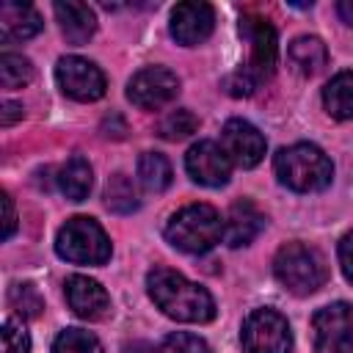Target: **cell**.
<instances>
[{"instance_id": "277c9868", "label": "cell", "mask_w": 353, "mask_h": 353, "mask_svg": "<svg viewBox=\"0 0 353 353\" xmlns=\"http://www.w3.org/2000/svg\"><path fill=\"white\" fill-rule=\"evenodd\" d=\"M276 281L292 295H312L325 284V259L317 248L306 243H287L273 256Z\"/></svg>"}, {"instance_id": "7402d4cb", "label": "cell", "mask_w": 353, "mask_h": 353, "mask_svg": "<svg viewBox=\"0 0 353 353\" xmlns=\"http://www.w3.org/2000/svg\"><path fill=\"white\" fill-rule=\"evenodd\" d=\"M138 179L146 190L160 193L171 185V163L160 152H143L138 157Z\"/></svg>"}, {"instance_id": "6da1fadb", "label": "cell", "mask_w": 353, "mask_h": 353, "mask_svg": "<svg viewBox=\"0 0 353 353\" xmlns=\"http://www.w3.org/2000/svg\"><path fill=\"white\" fill-rule=\"evenodd\" d=\"M146 290L154 306L179 323H210L215 317L212 295L196 281L171 268H154L146 276Z\"/></svg>"}, {"instance_id": "4fadbf2b", "label": "cell", "mask_w": 353, "mask_h": 353, "mask_svg": "<svg viewBox=\"0 0 353 353\" xmlns=\"http://www.w3.org/2000/svg\"><path fill=\"white\" fill-rule=\"evenodd\" d=\"M212 28H215V11L210 3L188 0L174 6L171 11V36L185 47H196L204 39H210Z\"/></svg>"}, {"instance_id": "2e32d148", "label": "cell", "mask_w": 353, "mask_h": 353, "mask_svg": "<svg viewBox=\"0 0 353 353\" xmlns=\"http://www.w3.org/2000/svg\"><path fill=\"white\" fill-rule=\"evenodd\" d=\"M41 30V17L28 3L6 0L0 3V39L3 41H25Z\"/></svg>"}, {"instance_id": "cb8c5ba5", "label": "cell", "mask_w": 353, "mask_h": 353, "mask_svg": "<svg viewBox=\"0 0 353 353\" xmlns=\"http://www.w3.org/2000/svg\"><path fill=\"white\" fill-rule=\"evenodd\" d=\"M52 353H102L99 339L83 328H66L55 336Z\"/></svg>"}, {"instance_id": "1f68e13d", "label": "cell", "mask_w": 353, "mask_h": 353, "mask_svg": "<svg viewBox=\"0 0 353 353\" xmlns=\"http://www.w3.org/2000/svg\"><path fill=\"white\" fill-rule=\"evenodd\" d=\"M121 353H157V350H154V345H149V342H130V345H124Z\"/></svg>"}, {"instance_id": "f546056e", "label": "cell", "mask_w": 353, "mask_h": 353, "mask_svg": "<svg viewBox=\"0 0 353 353\" xmlns=\"http://www.w3.org/2000/svg\"><path fill=\"white\" fill-rule=\"evenodd\" d=\"M3 210H6V221H3V237L8 240L17 229V212H14V201L8 193H3Z\"/></svg>"}, {"instance_id": "f1b7e54d", "label": "cell", "mask_w": 353, "mask_h": 353, "mask_svg": "<svg viewBox=\"0 0 353 353\" xmlns=\"http://www.w3.org/2000/svg\"><path fill=\"white\" fill-rule=\"evenodd\" d=\"M339 268H342L345 279L353 284V232H347L339 240Z\"/></svg>"}, {"instance_id": "d6a6232c", "label": "cell", "mask_w": 353, "mask_h": 353, "mask_svg": "<svg viewBox=\"0 0 353 353\" xmlns=\"http://www.w3.org/2000/svg\"><path fill=\"white\" fill-rule=\"evenodd\" d=\"M336 11H339V17H342L347 25H353V0H342V3L336 6Z\"/></svg>"}, {"instance_id": "ac0fdd59", "label": "cell", "mask_w": 353, "mask_h": 353, "mask_svg": "<svg viewBox=\"0 0 353 353\" xmlns=\"http://www.w3.org/2000/svg\"><path fill=\"white\" fill-rule=\"evenodd\" d=\"M91 185H94V171H91V165H88L85 157L74 154V157H69L61 165V171H58V188H61V193L69 201H83L91 193Z\"/></svg>"}, {"instance_id": "3957f363", "label": "cell", "mask_w": 353, "mask_h": 353, "mask_svg": "<svg viewBox=\"0 0 353 353\" xmlns=\"http://www.w3.org/2000/svg\"><path fill=\"white\" fill-rule=\"evenodd\" d=\"M165 240L185 254H207L223 240V218L210 204H188L168 218Z\"/></svg>"}, {"instance_id": "5bb4252c", "label": "cell", "mask_w": 353, "mask_h": 353, "mask_svg": "<svg viewBox=\"0 0 353 353\" xmlns=\"http://www.w3.org/2000/svg\"><path fill=\"white\" fill-rule=\"evenodd\" d=\"M66 301H69V309L83 320H105L110 314L108 290L88 276L66 279Z\"/></svg>"}, {"instance_id": "52a82bcc", "label": "cell", "mask_w": 353, "mask_h": 353, "mask_svg": "<svg viewBox=\"0 0 353 353\" xmlns=\"http://www.w3.org/2000/svg\"><path fill=\"white\" fill-rule=\"evenodd\" d=\"M314 353H353V303L336 301L314 312Z\"/></svg>"}, {"instance_id": "4dcf8cb0", "label": "cell", "mask_w": 353, "mask_h": 353, "mask_svg": "<svg viewBox=\"0 0 353 353\" xmlns=\"http://www.w3.org/2000/svg\"><path fill=\"white\" fill-rule=\"evenodd\" d=\"M17 119H22V105H17V102H3L0 124H3V127H11Z\"/></svg>"}, {"instance_id": "7a4b0ae2", "label": "cell", "mask_w": 353, "mask_h": 353, "mask_svg": "<svg viewBox=\"0 0 353 353\" xmlns=\"http://www.w3.org/2000/svg\"><path fill=\"white\" fill-rule=\"evenodd\" d=\"M273 168L279 182L295 193L323 190L331 185V176H334L331 160L314 143H292L279 149V154L273 157Z\"/></svg>"}, {"instance_id": "d4e9b609", "label": "cell", "mask_w": 353, "mask_h": 353, "mask_svg": "<svg viewBox=\"0 0 353 353\" xmlns=\"http://www.w3.org/2000/svg\"><path fill=\"white\" fill-rule=\"evenodd\" d=\"M196 127H199V119H196L188 108H176V110H171L168 116H163V121H160V135L168 138V141H182V138L193 135Z\"/></svg>"}, {"instance_id": "603a6c76", "label": "cell", "mask_w": 353, "mask_h": 353, "mask_svg": "<svg viewBox=\"0 0 353 353\" xmlns=\"http://www.w3.org/2000/svg\"><path fill=\"white\" fill-rule=\"evenodd\" d=\"M33 80V63L25 55L3 52L0 55V85L3 88H22Z\"/></svg>"}, {"instance_id": "e0dca14e", "label": "cell", "mask_w": 353, "mask_h": 353, "mask_svg": "<svg viewBox=\"0 0 353 353\" xmlns=\"http://www.w3.org/2000/svg\"><path fill=\"white\" fill-rule=\"evenodd\" d=\"M55 17L61 22V30L69 44H85L97 30V17L85 3H55Z\"/></svg>"}, {"instance_id": "9a60e30c", "label": "cell", "mask_w": 353, "mask_h": 353, "mask_svg": "<svg viewBox=\"0 0 353 353\" xmlns=\"http://www.w3.org/2000/svg\"><path fill=\"white\" fill-rule=\"evenodd\" d=\"M265 229V215L259 212V207L248 199H240L229 207L226 218H223V240L232 248L248 245L251 240L259 237V232Z\"/></svg>"}, {"instance_id": "30bf717a", "label": "cell", "mask_w": 353, "mask_h": 353, "mask_svg": "<svg viewBox=\"0 0 353 353\" xmlns=\"http://www.w3.org/2000/svg\"><path fill=\"white\" fill-rule=\"evenodd\" d=\"M240 33L248 39L251 55H248V66H243V72L254 80L262 83L265 77H270L273 66H276V55H279V39L276 30L268 19L262 17H243L240 22Z\"/></svg>"}, {"instance_id": "8fae6325", "label": "cell", "mask_w": 353, "mask_h": 353, "mask_svg": "<svg viewBox=\"0 0 353 353\" xmlns=\"http://www.w3.org/2000/svg\"><path fill=\"white\" fill-rule=\"evenodd\" d=\"M185 168L193 182L204 188H221L229 182L232 174V160L226 157L223 146L215 141H199L188 149L185 154Z\"/></svg>"}, {"instance_id": "4316f807", "label": "cell", "mask_w": 353, "mask_h": 353, "mask_svg": "<svg viewBox=\"0 0 353 353\" xmlns=\"http://www.w3.org/2000/svg\"><path fill=\"white\" fill-rule=\"evenodd\" d=\"M157 353H210V345L196 336V334H188V331H176V334H168Z\"/></svg>"}, {"instance_id": "9c48e42d", "label": "cell", "mask_w": 353, "mask_h": 353, "mask_svg": "<svg viewBox=\"0 0 353 353\" xmlns=\"http://www.w3.org/2000/svg\"><path fill=\"white\" fill-rule=\"evenodd\" d=\"M55 80L61 85V91L77 102H94L105 94L108 83H105V74L102 69L88 61V58H80V55H66L58 61L55 66Z\"/></svg>"}, {"instance_id": "d6986e66", "label": "cell", "mask_w": 353, "mask_h": 353, "mask_svg": "<svg viewBox=\"0 0 353 353\" xmlns=\"http://www.w3.org/2000/svg\"><path fill=\"white\" fill-rule=\"evenodd\" d=\"M323 105L328 116L345 121L353 119V72H339L323 88Z\"/></svg>"}, {"instance_id": "7c38bea8", "label": "cell", "mask_w": 353, "mask_h": 353, "mask_svg": "<svg viewBox=\"0 0 353 353\" xmlns=\"http://www.w3.org/2000/svg\"><path fill=\"white\" fill-rule=\"evenodd\" d=\"M226 157L240 168H254L265 157V135L245 119H229L221 132Z\"/></svg>"}, {"instance_id": "ba28073f", "label": "cell", "mask_w": 353, "mask_h": 353, "mask_svg": "<svg viewBox=\"0 0 353 353\" xmlns=\"http://www.w3.org/2000/svg\"><path fill=\"white\" fill-rule=\"evenodd\" d=\"M179 94V77L165 66H146L127 83V99L143 110H160Z\"/></svg>"}, {"instance_id": "44dd1931", "label": "cell", "mask_w": 353, "mask_h": 353, "mask_svg": "<svg viewBox=\"0 0 353 353\" xmlns=\"http://www.w3.org/2000/svg\"><path fill=\"white\" fill-rule=\"evenodd\" d=\"M102 199H105V207L110 212H119V215H127V212L138 210V204H141L138 190H135V185L127 174H113L105 185Z\"/></svg>"}, {"instance_id": "83f0119b", "label": "cell", "mask_w": 353, "mask_h": 353, "mask_svg": "<svg viewBox=\"0 0 353 353\" xmlns=\"http://www.w3.org/2000/svg\"><path fill=\"white\" fill-rule=\"evenodd\" d=\"M3 353H30V336L22 323L17 320L3 323Z\"/></svg>"}, {"instance_id": "5b68a950", "label": "cell", "mask_w": 353, "mask_h": 353, "mask_svg": "<svg viewBox=\"0 0 353 353\" xmlns=\"http://www.w3.org/2000/svg\"><path fill=\"white\" fill-rule=\"evenodd\" d=\"M55 251L61 259L74 265H105L110 259V240L94 218L77 215L58 229Z\"/></svg>"}, {"instance_id": "ffe728a7", "label": "cell", "mask_w": 353, "mask_h": 353, "mask_svg": "<svg viewBox=\"0 0 353 353\" xmlns=\"http://www.w3.org/2000/svg\"><path fill=\"white\" fill-rule=\"evenodd\" d=\"M290 61L301 74H317L328 63V50L317 36H298L290 44Z\"/></svg>"}, {"instance_id": "8992f818", "label": "cell", "mask_w": 353, "mask_h": 353, "mask_svg": "<svg viewBox=\"0 0 353 353\" xmlns=\"http://www.w3.org/2000/svg\"><path fill=\"white\" fill-rule=\"evenodd\" d=\"M240 342L245 353H290L292 331L287 317L276 309H254L243 320Z\"/></svg>"}, {"instance_id": "484cf974", "label": "cell", "mask_w": 353, "mask_h": 353, "mask_svg": "<svg viewBox=\"0 0 353 353\" xmlns=\"http://www.w3.org/2000/svg\"><path fill=\"white\" fill-rule=\"evenodd\" d=\"M8 306L19 314V317H39L44 309L41 295L36 292L33 284H14L8 292Z\"/></svg>"}]
</instances>
